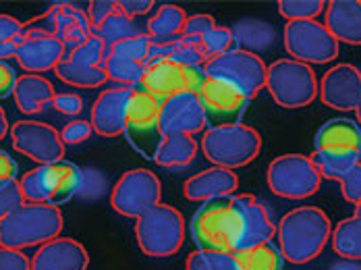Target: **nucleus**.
<instances>
[{"label": "nucleus", "mask_w": 361, "mask_h": 270, "mask_svg": "<svg viewBox=\"0 0 361 270\" xmlns=\"http://www.w3.org/2000/svg\"><path fill=\"white\" fill-rule=\"evenodd\" d=\"M330 243L343 260L361 262V221L351 216L336 223V227H332Z\"/></svg>", "instance_id": "7c9ffc66"}, {"label": "nucleus", "mask_w": 361, "mask_h": 270, "mask_svg": "<svg viewBox=\"0 0 361 270\" xmlns=\"http://www.w3.org/2000/svg\"><path fill=\"white\" fill-rule=\"evenodd\" d=\"M330 235V219L316 206H297L276 225L279 250L290 264H307L316 260L324 252Z\"/></svg>", "instance_id": "f257e3e1"}, {"label": "nucleus", "mask_w": 361, "mask_h": 270, "mask_svg": "<svg viewBox=\"0 0 361 270\" xmlns=\"http://www.w3.org/2000/svg\"><path fill=\"white\" fill-rule=\"evenodd\" d=\"M318 96L334 111H357L361 102V71L349 63L334 65L320 79Z\"/></svg>", "instance_id": "6ab92c4d"}, {"label": "nucleus", "mask_w": 361, "mask_h": 270, "mask_svg": "<svg viewBox=\"0 0 361 270\" xmlns=\"http://www.w3.org/2000/svg\"><path fill=\"white\" fill-rule=\"evenodd\" d=\"M326 8L324 0H281L279 15L287 21H310L322 15Z\"/></svg>", "instance_id": "58836bf2"}, {"label": "nucleus", "mask_w": 361, "mask_h": 270, "mask_svg": "<svg viewBox=\"0 0 361 270\" xmlns=\"http://www.w3.org/2000/svg\"><path fill=\"white\" fill-rule=\"evenodd\" d=\"M63 212L50 204L23 202L4 221H0V245L11 250H25L44 245L63 231Z\"/></svg>", "instance_id": "7ed1b4c3"}, {"label": "nucleus", "mask_w": 361, "mask_h": 270, "mask_svg": "<svg viewBox=\"0 0 361 270\" xmlns=\"http://www.w3.org/2000/svg\"><path fill=\"white\" fill-rule=\"evenodd\" d=\"M25 200H23V193H21V188H19V181L0 185V221H4Z\"/></svg>", "instance_id": "c03bdc74"}, {"label": "nucleus", "mask_w": 361, "mask_h": 270, "mask_svg": "<svg viewBox=\"0 0 361 270\" xmlns=\"http://www.w3.org/2000/svg\"><path fill=\"white\" fill-rule=\"evenodd\" d=\"M162 200V183L147 168H133L121 175L110 192V206L127 219H140Z\"/></svg>", "instance_id": "ddd939ff"}, {"label": "nucleus", "mask_w": 361, "mask_h": 270, "mask_svg": "<svg viewBox=\"0 0 361 270\" xmlns=\"http://www.w3.org/2000/svg\"><path fill=\"white\" fill-rule=\"evenodd\" d=\"M118 6L127 17L135 19L137 15H147L156 6V2H152V0H121Z\"/></svg>", "instance_id": "3c124183"}, {"label": "nucleus", "mask_w": 361, "mask_h": 270, "mask_svg": "<svg viewBox=\"0 0 361 270\" xmlns=\"http://www.w3.org/2000/svg\"><path fill=\"white\" fill-rule=\"evenodd\" d=\"M25 202L63 206L83 188V171L69 160L39 164L19 181Z\"/></svg>", "instance_id": "39448f33"}, {"label": "nucleus", "mask_w": 361, "mask_h": 270, "mask_svg": "<svg viewBox=\"0 0 361 270\" xmlns=\"http://www.w3.org/2000/svg\"><path fill=\"white\" fill-rule=\"evenodd\" d=\"M197 156V142L193 135H185V133H175V135H166L162 140V146L156 154V164H160L162 168H185L189 166Z\"/></svg>", "instance_id": "c85d7f7f"}, {"label": "nucleus", "mask_w": 361, "mask_h": 270, "mask_svg": "<svg viewBox=\"0 0 361 270\" xmlns=\"http://www.w3.org/2000/svg\"><path fill=\"white\" fill-rule=\"evenodd\" d=\"M353 216H355L357 221H361V204H357V206H355V214H353Z\"/></svg>", "instance_id": "5fc2aeb1"}, {"label": "nucleus", "mask_w": 361, "mask_h": 270, "mask_svg": "<svg viewBox=\"0 0 361 270\" xmlns=\"http://www.w3.org/2000/svg\"><path fill=\"white\" fill-rule=\"evenodd\" d=\"M6 133H11V123H8V118H6L4 109L0 106V140H4Z\"/></svg>", "instance_id": "864d4df0"}, {"label": "nucleus", "mask_w": 361, "mask_h": 270, "mask_svg": "<svg viewBox=\"0 0 361 270\" xmlns=\"http://www.w3.org/2000/svg\"><path fill=\"white\" fill-rule=\"evenodd\" d=\"M65 56H67V48L52 34L34 25L25 27V38L15 52L19 67L32 75L54 71Z\"/></svg>", "instance_id": "a211bd4d"}, {"label": "nucleus", "mask_w": 361, "mask_h": 270, "mask_svg": "<svg viewBox=\"0 0 361 270\" xmlns=\"http://www.w3.org/2000/svg\"><path fill=\"white\" fill-rule=\"evenodd\" d=\"M8 135L17 152L36 160L39 164L59 162L65 156V144L61 140V131H56L48 123L23 118L11 125Z\"/></svg>", "instance_id": "dca6fc26"}, {"label": "nucleus", "mask_w": 361, "mask_h": 270, "mask_svg": "<svg viewBox=\"0 0 361 270\" xmlns=\"http://www.w3.org/2000/svg\"><path fill=\"white\" fill-rule=\"evenodd\" d=\"M104 71L109 75L110 81L118 83L121 87H133L137 90L142 78H144L145 65L142 63H133V61H127V59H121V56H106V63H104Z\"/></svg>", "instance_id": "72a5a7b5"}, {"label": "nucleus", "mask_w": 361, "mask_h": 270, "mask_svg": "<svg viewBox=\"0 0 361 270\" xmlns=\"http://www.w3.org/2000/svg\"><path fill=\"white\" fill-rule=\"evenodd\" d=\"M239 190V177L231 168L210 166L193 177H189L183 185V193L191 202H208L214 197H228Z\"/></svg>", "instance_id": "b1692460"}, {"label": "nucleus", "mask_w": 361, "mask_h": 270, "mask_svg": "<svg viewBox=\"0 0 361 270\" xmlns=\"http://www.w3.org/2000/svg\"><path fill=\"white\" fill-rule=\"evenodd\" d=\"M106 56H109V44L102 38H98L96 34H92L77 48H73L71 52H67L69 61L83 67H104Z\"/></svg>", "instance_id": "f704fd0d"}, {"label": "nucleus", "mask_w": 361, "mask_h": 270, "mask_svg": "<svg viewBox=\"0 0 361 270\" xmlns=\"http://www.w3.org/2000/svg\"><path fill=\"white\" fill-rule=\"evenodd\" d=\"M312 156L322 179L336 181L361 158V127L353 118H330L318 129Z\"/></svg>", "instance_id": "f03ea898"}, {"label": "nucleus", "mask_w": 361, "mask_h": 270, "mask_svg": "<svg viewBox=\"0 0 361 270\" xmlns=\"http://www.w3.org/2000/svg\"><path fill=\"white\" fill-rule=\"evenodd\" d=\"M116 8H118V2H114V0H94V2H90L85 13H87L90 23H92V30H96Z\"/></svg>", "instance_id": "de8ad7c7"}, {"label": "nucleus", "mask_w": 361, "mask_h": 270, "mask_svg": "<svg viewBox=\"0 0 361 270\" xmlns=\"http://www.w3.org/2000/svg\"><path fill=\"white\" fill-rule=\"evenodd\" d=\"M266 181L272 193L287 200H305L318 193L322 175L312 156L283 154L276 156L266 171Z\"/></svg>", "instance_id": "1a4fd4ad"}, {"label": "nucleus", "mask_w": 361, "mask_h": 270, "mask_svg": "<svg viewBox=\"0 0 361 270\" xmlns=\"http://www.w3.org/2000/svg\"><path fill=\"white\" fill-rule=\"evenodd\" d=\"M239 212V235L235 254L272 241L276 237V223L272 221L268 208L253 195H235Z\"/></svg>", "instance_id": "aec40b11"}, {"label": "nucleus", "mask_w": 361, "mask_h": 270, "mask_svg": "<svg viewBox=\"0 0 361 270\" xmlns=\"http://www.w3.org/2000/svg\"><path fill=\"white\" fill-rule=\"evenodd\" d=\"M206 127L208 125H206L200 96L193 92L177 94L160 104V129L164 137L175 133L195 135Z\"/></svg>", "instance_id": "412c9836"}, {"label": "nucleus", "mask_w": 361, "mask_h": 270, "mask_svg": "<svg viewBox=\"0 0 361 270\" xmlns=\"http://www.w3.org/2000/svg\"><path fill=\"white\" fill-rule=\"evenodd\" d=\"M360 162H361V158H360Z\"/></svg>", "instance_id": "4d7b16f0"}, {"label": "nucleus", "mask_w": 361, "mask_h": 270, "mask_svg": "<svg viewBox=\"0 0 361 270\" xmlns=\"http://www.w3.org/2000/svg\"><path fill=\"white\" fill-rule=\"evenodd\" d=\"M54 73L63 83H67L71 87H83V90H94L109 81L104 67H83V65L69 61L67 56L61 61V65L54 69Z\"/></svg>", "instance_id": "2f4dec72"}, {"label": "nucleus", "mask_w": 361, "mask_h": 270, "mask_svg": "<svg viewBox=\"0 0 361 270\" xmlns=\"http://www.w3.org/2000/svg\"><path fill=\"white\" fill-rule=\"evenodd\" d=\"M185 21H187V15L180 6L160 4V6H156L154 15L147 19V25H145L147 38L156 44H164V42L180 38Z\"/></svg>", "instance_id": "cd10ccee"}, {"label": "nucleus", "mask_w": 361, "mask_h": 270, "mask_svg": "<svg viewBox=\"0 0 361 270\" xmlns=\"http://www.w3.org/2000/svg\"><path fill=\"white\" fill-rule=\"evenodd\" d=\"M25 38V25L11 15H0V61L15 56Z\"/></svg>", "instance_id": "e433bc0d"}, {"label": "nucleus", "mask_w": 361, "mask_h": 270, "mask_svg": "<svg viewBox=\"0 0 361 270\" xmlns=\"http://www.w3.org/2000/svg\"><path fill=\"white\" fill-rule=\"evenodd\" d=\"M0 270H32V260L21 250L0 245Z\"/></svg>", "instance_id": "a18cd8bd"}, {"label": "nucleus", "mask_w": 361, "mask_h": 270, "mask_svg": "<svg viewBox=\"0 0 361 270\" xmlns=\"http://www.w3.org/2000/svg\"><path fill=\"white\" fill-rule=\"evenodd\" d=\"M214 27H216V19H214L212 15L197 13V15L187 17L180 38L191 39V42H197V44H200V42L206 38Z\"/></svg>", "instance_id": "a19ab883"}, {"label": "nucleus", "mask_w": 361, "mask_h": 270, "mask_svg": "<svg viewBox=\"0 0 361 270\" xmlns=\"http://www.w3.org/2000/svg\"><path fill=\"white\" fill-rule=\"evenodd\" d=\"M355 113H357V125L361 127V102H360V106H357V111H355Z\"/></svg>", "instance_id": "6e6d98bb"}, {"label": "nucleus", "mask_w": 361, "mask_h": 270, "mask_svg": "<svg viewBox=\"0 0 361 270\" xmlns=\"http://www.w3.org/2000/svg\"><path fill=\"white\" fill-rule=\"evenodd\" d=\"M264 87L279 106L303 109L318 98L320 81L314 73V67L293 59H281L268 65Z\"/></svg>", "instance_id": "6e6552de"}, {"label": "nucleus", "mask_w": 361, "mask_h": 270, "mask_svg": "<svg viewBox=\"0 0 361 270\" xmlns=\"http://www.w3.org/2000/svg\"><path fill=\"white\" fill-rule=\"evenodd\" d=\"M123 135L137 154L147 160H156L164 140L160 129V102L140 87L133 90V96L129 100Z\"/></svg>", "instance_id": "9d476101"}, {"label": "nucleus", "mask_w": 361, "mask_h": 270, "mask_svg": "<svg viewBox=\"0 0 361 270\" xmlns=\"http://www.w3.org/2000/svg\"><path fill=\"white\" fill-rule=\"evenodd\" d=\"M197 96L204 109L208 129L241 123L252 102V98L245 96L239 87L222 79H208Z\"/></svg>", "instance_id": "2eb2a0df"}, {"label": "nucleus", "mask_w": 361, "mask_h": 270, "mask_svg": "<svg viewBox=\"0 0 361 270\" xmlns=\"http://www.w3.org/2000/svg\"><path fill=\"white\" fill-rule=\"evenodd\" d=\"M13 96H15V104L21 113L37 115V113L46 111L48 106H52L56 90H54L52 81H48L44 75L25 73L17 79Z\"/></svg>", "instance_id": "a878e982"}, {"label": "nucleus", "mask_w": 361, "mask_h": 270, "mask_svg": "<svg viewBox=\"0 0 361 270\" xmlns=\"http://www.w3.org/2000/svg\"><path fill=\"white\" fill-rule=\"evenodd\" d=\"M235 260L239 264V270H283L287 262L274 241H266L262 245L237 252Z\"/></svg>", "instance_id": "c756f323"}, {"label": "nucleus", "mask_w": 361, "mask_h": 270, "mask_svg": "<svg viewBox=\"0 0 361 270\" xmlns=\"http://www.w3.org/2000/svg\"><path fill=\"white\" fill-rule=\"evenodd\" d=\"M133 96V87L114 85L104 90L92 106V127L94 133L102 137H116L125 131V118L129 100Z\"/></svg>", "instance_id": "4be33fe9"}, {"label": "nucleus", "mask_w": 361, "mask_h": 270, "mask_svg": "<svg viewBox=\"0 0 361 270\" xmlns=\"http://www.w3.org/2000/svg\"><path fill=\"white\" fill-rule=\"evenodd\" d=\"M94 133V127L90 121H83V118H73L71 123L65 125V129L61 131V140L65 146H77V144H83L92 137Z\"/></svg>", "instance_id": "37998d69"}, {"label": "nucleus", "mask_w": 361, "mask_h": 270, "mask_svg": "<svg viewBox=\"0 0 361 270\" xmlns=\"http://www.w3.org/2000/svg\"><path fill=\"white\" fill-rule=\"evenodd\" d=\"M17 79L19 78L15 75V69L11 65H6L4 61H0V100L13 96Z\"/></svg>", "instance_id": "8fccbe9b"}, {"label": "nucleus", "mask_w": 361, "mask_h": 270, "mask_svg": "<svg viewBox=\"0 0 361 270\" xmlns=\"http://www.w3.org/2000/svg\"><path fill=\"white\" fill-rule=\"evenodd\" d=\"M17 173H19V164L13 156L4 150H0V185L13 183L17 181Z\"/></svg>", "instance_id": "09e8293b"}, {"label": "nucleus", "mask_w": 361, "mask_h": 270, "mask_svg": "<svg viewBox=\"0 0 361 270\" xmlns=\"http://www.w3.org/2000/svg\"><path fill=\"white\" fill-rule=\"evenodd\" d=\"M90 254L71 237H56L37 247L32 270H87Z\"/></svg>", "instance_id": "5701e85b"}, {"label": "nucleus", "mask_w": 361, "mask_h": 270, "mask_svg": "<svg viewBox=\"0 0 361 270\" xmlns=\"http://www.w3.org/2000/svg\"><path fill=\"white\" fill-rule=\"evenodd\" d=\"M189 233L197 250L235 254L239 235V212L235 195L214 197L200 204L191 216Z\"/></svg>", "instance_id": "20e7f679"}, {"label": "nucleus", "mask_w": 361, "mask_h": 270, "mask_svg": "<svg viewBox=\"0 0 361 270\" xmlns=\"http://www.w3.org/2000/svg\"><path fill=\"white\" fill-rule=\"evenodd\" d=\"M283 44L293 61L303 65H328L338 56L341 44L332 38L324 23L310 21H289L283 32Z\"/></svg>", "instance_id": "9b49d317"}, {"label": "nucleus", "mask_w": 361, "mask_h": 270, "mask_svg": "<svg viewBox=\"0 0 361 270\" xmlns=\"http://www.w3.org/2000/svg\"><path fill=\"white\" fill-rule=\"evenodd\" d=\"M187 270H239V264L235 260V254L231 252H206V250H195L189 254Z\"/></svg>", "instance_id": "c9c22d12"}, {"label": "nucleus", "mask_w": 361, "mask_h": 270, "mask_svg": "<svg viewBox=\"0 0 361 270\" xmlns=\"http://www.w3.org/2000/svg\"><path fill=\"white\" fill-rule=\"evenodd\" d=\"M231 32L235 36L237 48L252 52V54H262L268 52L270 48H274L276 44V30L270 21L264 19H255V17H245L239 19L231 25Z\"/></svg>", "instance_id": "bb28decb"}, {"label": "nucleus", "mask_w": 361, "mask_h": 270, "mask_svg": "<svg viewBox=\"0 0 361 270\" xmlns=\"http://www.w3.org/2000/svg\"><path fill=\"white\" fill-rule=\"evenodd\" d=\"M135 239L149 258L175 256L185 241V219L171 204H158L135 221Z\"/></svg>", "instance_id": "0eeeda50"}, {"label": "nucleus", "mask_w": 361, "mask_h": 270, "mask_svg": "<svg viewBox=\"0 0 361 270\" xmlns=\"http://www.w3.org/2000/svg\"><path fill=\"white\" fill-rule=\"evenodd\" d=\"M328 270H361V262H355V260H338L334 264H330Z\"/></svg>", "instance_id": "603ef678"}, {"label": "nucleus", "mask_w": 361, "mask_h": 270, "mask_svg": "<svg viewBox=\"0 0 361 270\" xmlns=\"http://www.w3.org/2000/svg\"><path fill=\"white\" fill-rule=\"evenodd\" d=\"M262 150L259 133L243 123L208 129L202 137V152L214 164L222 168H241L253 162Z\"/></svg>", "instance_id": "423d86ee"}, {"label": "nucleus", "mask_w": 361, "mask_h": 270, "mask_svg": "<svg viewBox=\"0 0 361 270\" xmlns=\"http://www.w3.org/2000/svg\"><path fill=\"white\" fill-rule=\"evenodd\" d=\"M94 34H96L98 38L104 39L109 46H112V44H116V42H123V39L140 36L142 32H140V27L135 25V21H133L131 17H127V15L121 11V6H118L112 15H109V17L94 30Z\"/></svg>", "instance_id": "473e14b6"}, {"label": "nucleus", "mask_w": 361, "mask_h": 270, "mask_svg": "<svg viewBox=\"0 0 361 270\" xmlns=\"http://www.w3.org/2000/svg\"><path fill=\"white\" fill-rule=\"evenodd\" d=\"M200 44H202L204 52L208 54V59H216L231 50H237V42H235L231 27H224V25H216Z\"/></svg>", "instance_id": "ea45409f"}, {"label": "nucleus", "mask_w": 361, "mask_h": 270, "mask_svg": "<svg viewBox=\"0 0 361 270\" xmlns=\"http://www.w3.org/2000/svg\"><path fill=\"white\" fill-rule=\"evenodd\" d=\"M208 79H222L239 87L245 96L253 98L266 85L268 65L262 56L245 52V50H231L222 56L210 59L204 65Z\"/></svg>", "instance_id": "4468645a"}, {"label": "nucleus", "mask_w": 361, "mask_h": 270, "mask_svg": "<svg viewBox=\"0 0 361 270\" xmlns=\"http://www.w3.org/2000/svg\"><path fill=\"white\" fill-rule=\"evenodd\" d=\"M341 192L343 197L351 204H361V162H357L355 166H351L345 175H341L338 179Z\"/></svg>", "instance_id": "79ce46f5"}, {"label": "nucleus", "mask_w": 361, "mask_h": 270, "mask_svg": "<svg viewBox=\"0 0 361 270\" xmlns=\"http://www.w3.org/2000/svg\"><path fill=\"white\" fill-rule=\"evenodd\" d=\"M206 81H208V75L204 67H191V65H180L175 61H169V59H160V61H149L145 65L140 90H144L145 94H149L162 104L164 100L183 92L200 94Z\"/></svg>", "instance_id": "f8f14e48"}, {"label": "nucleus", "mask_w": 361, "mask_h": 270, "mask_svg": "<svg viewBox=\"0 0 361 270\" xmlns=\"http://www.w3.org/2000/svg\"><path fill=\"white\" fill-rule=\"evenodd\" d=\"M34 23H39L34 27H39V30L52 34L67 48V52H71L73 48H77L81 42H85L94 34L92 23L87 19V13L83 8L71 4V2L52 4L42 17H37Z\"/></svg>", "instance_id": "f3484780"}, {"label": "nucleus", "mask_w": 361, "mask_h": 270, "mask_svg": "<svg viewBox=\"0 0 361 270\" xmlns=\"http://www.w3.org/2000/svg\"><path fill=\"white\" fill-rule=\"evenodd\" d=\"M324 25L338 44L361 46L360 0H330L324 8Z\"/></svg>", "instance_id": "393cba45"}, {"label": "nucleus", "mask_w": 361, "mask_h": 270, "mask_svg": "<svg viewBox=\"0 0 361 270\" xmlns=\"http://www.w3.org/2000/svg\"><path fill=\"white\" fill-rule=\"evenodd\" d=\"M52 109H56L61 115L67 116H77L83 111V98L77 96V94H56L54 100H52Z\"/></svg>", "instance_id": "49530a36"}, {"label": "nucleus", "mask_w": 361, "mask_h": 270, "mask_svg": "<svg viewBox=\"0 0 361 270\" xmlns=\"http://www.w3.org/2000/svg\"><path fill=\"white\" fill-rule=\"evenodd\" d=\"M149 48H152V39L147 38V34H140V36H133V38H127L109 46V54L145 65L149 59Z\"/></svg>", "instance_id": "4c0bfd02"}]
</instances>
